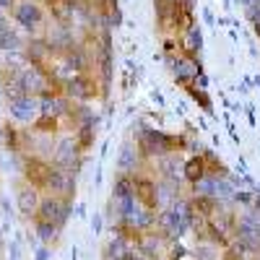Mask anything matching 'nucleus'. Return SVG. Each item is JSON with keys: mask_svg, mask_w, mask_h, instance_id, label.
<instances>
[{"mask_svg": "<svg viewBox=\"0 0 260 260\" xmlns=\"http://www.w3.org/2000/svg\"><path fill=\"white\" fill-rule=\"evenodd\" d=\"M16 21L24 29H37L39 24H42V8L39 6H34V3H21V6H16Z\"/></svg>", "mask_w": 260, "mask_h": 260, "instance_id": "f257e3e1", "label": "nucleus"}, {"mask_svg": "<svg viewBox=\"0 0 260 260\" xmlns=\"http://www.w3.org/2000/svg\"><path fill=\"white\" fill-rule=\"evenodd\" d=\"M52 167H47L45 161H39V159H29L26 161V177L31 185H50L52 180Z\"/></svg>", "mask_w": 260, "mask_h": 260, "instance_id": "f03ea898", "label": "nucleus"}, {"mask_svg": "<svg viewBox=\"0 0 260 260\" xmlns=\"http://www.w3.org/2000/svg\"><path fill=\"white\" fill-rule=\"evenodd\" d=\"M11 112H13L18 120H29V117L34 115V99L26 96V94L11 99Z\"/></svg>", "mask_w": 260, "mask_h": 260, "instance_id": "7ed1b4c3", "label": "nucleus"}, {"mask_svg": "<svg viewBox=\"0 0 260 260\" xmlns=\"http://www.w3.org/2000/svg\"><path fill=\"white\" fill-rule=\"evenodd\" d=\"M39 219L42 221H50V224H60L62 219H65V213H62V208H60V203L57 201H45L42 203V208H39Z\"/></svg>", "mask_w": 260, "mask_h": 260, "instance_id": "20e7f679", "label": "nucleus"}, {"mask_svg": "<svg viewBox=\"0 0 260 260\" xmlns=\"http://www.w3.org/2000/svg\"><path fill=\"white\" fill-rule=\"evenodd\" d=\"M13 47H18V37H16V31H13L11 26L0 29V50H13Z\"/></svg>", "mask_w": 260, "mask_h": 260, "instance_id": "39448f33", "label": "nucleus"}, {"mask_svg": "<svg viewBox=\"0 0 260 260\" xmlns=\"http://www.w3.org/2000/svg\"><path fill=\"white\" fill-rule=\"evenodd\" d=\"M18 203H21V208H24V213H31V211L37 208V195H34V190H21V192H18Z\"/></svg>", "mask_w": 260, "mask_h": 260, "instance_id": "423d86ee", "label": "nucleus"}, {"mask_svg": "<svg viewBox=\"0 0 260 260\" xmlns=\"http://www.w3.org/2000/svg\"><path fill=\"white\" fill-rule=\"evenodd\" d=\"M190 50H201V31L198 29H190Z\"/></svg>", "mask_w": 260, "mask_h": 260, "instance_id": "0eeeda50", "label": "nucleus"}, {"mask_svg": "<svg viewBox=\"0 0 260 260\" xmlns=\"http://www.w3.org/2000/svg\"><path fill=\"white\" fill-rule=\"evenodd\" d=\"M16 3V0H0V8H11Z\"/></svg>", "mask_w": 260, "mask_h": 260, "instance_id": "6e6552de", "label": "nucleus"}]
</instances>
